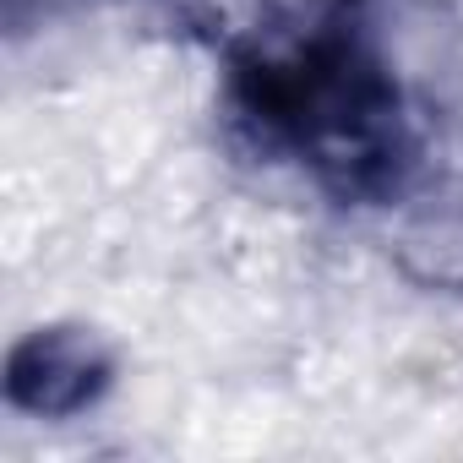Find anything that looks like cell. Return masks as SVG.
I'll use <instances>...</instances> for the list:
<instances>
[{"instance_id": "1", "label": "cell", "mask_w": 463, "mask_h": 463, "mask_svg": "<svg viewBox=\"0 0 463 463\" xmlns=\"http://www.w3.org/2000/svg\"><path fill=\"white\" fill-rule=\"evenodd\" d=\"M235 104L262 142L295 153L344 196H382L409 158L398 93L349 0L317 17L306 39L246 55L235 66Z\"/></svg>"}]
</instances>
